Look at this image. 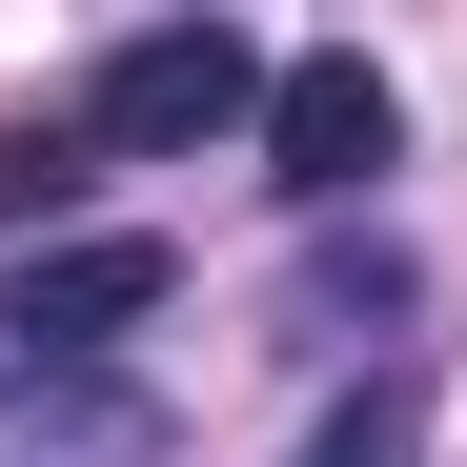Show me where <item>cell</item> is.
I'll return each mask as SVG.
<instances>
[{
  "label": "cell",
  "instance_id": "1",
  "mask_svg": "<svg viewBox=\"0 0 467 467\" xmlns=\"http://www.w3.org/2000/svg\"><path fill=\"white\" fill-rule=\"evenodd\" d=\"M265 82H285V61L244 21H142V41H102L82 142H102V163H203V142H265Z\"/></svg>",
  "mask_w": 467,
  "mask_h": 467
},
{
  "label": "cell",
  "instance_id": "2",
  "mask_svg": "<svg viewBox=\"0 0 467 467\" xmlns=\"http://www.w3.org/2000/svg\"><path fill=\"white\" fill-rule=\"evenodd\" d=\"M163 305H183L163 223H61L0 265V366H122V326H163Z\"/></svg>",
  "mask_w": 467,
  "mask_h": 467
},
{
  "label": "cell",
  "instance_id": "3",
  "mask_svg": "<svg viewBox=\"0 0 467 467\" xmlns=\"http://www.w3.org/2000/svg\"><path fill=\"white\" fill-rule=\"evenodd\" d=\"M386 163H407V102H386V61H366V41H305L285 82H265V183H285V203H366Z\"/></svg>",
  "mask_w": 467,
  "mask_h": 467
},
{
  "label": "cell",
  "instance_id": "4",
  "mask_svg": "<svg viewBox=\"0 0 467 467\" xmlns=\"http://www.w3.org/2000/svg\"><path fill=\"white\" fill-rule=\"evenodd\" d=\"M0 467H163V386H122V366H0Z\"/></svg>",
  "mask_w": 467,
  "mask_h": 467
},
{
  "label": "cell",
  "instance_id": "5",
  "mask_svg": "<svg viewBox=\"0 0 467 467\" xmlns=\"http://www.w3.org/2000/svg\"><path fill=\"white\" fill-rule=\"evenodd\" d=\"M82 102H41V122H0V244H61V203H82Z\"/></svg>",
  "mask_w": 467,
  "mask_h": 467
},
{
  "label": "cell",
  "instance_id": "6",
  "mask_svg": "<svg viewBox=\"0 0 467 467\" xmlns=\"http://www.w3.org/2000/svg\"><path fill=\"white\" fill-rule=\"evenodd\" d=\"M366 326H407V244H326L285 285V346H366Z\"/></svg>",
  "mask_w": 467,
  "mask_h": 467
},
{
  "label": "cell",
  "instance_id": "7",
  "mask_svg": "<svg viewBox=\"0 0 467 467\" xmlns=\"http://www.w3.org/2000/svg\"><path fill=\"white\" fill-rule=\"evenodd\" d=\"M285 467H427V366H366V386H346V407L305 427Z\"/></svg>",
  "mask_w": 467,
  "mask_h": 467
}]
</instances>
